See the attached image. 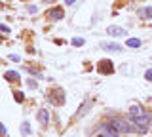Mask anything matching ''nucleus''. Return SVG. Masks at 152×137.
Returning <instances> with one entry per match:
<instances>
[{"instance_id": "obj_1", "label": "nucleus", "mask_w": 152, "mask_h": 137, "mask_svg": "<svg viewBox=\"0 0 152 137\" xmlns=\"http://www.w3.org/2000/svg\"><path fill=\"white\" fill-rule=\"evenodd\" d=\"M48 99H50L53 105H63L65 103V92L61 88H53L50 93H48Z\"/></svg>"}, {"instance_id": "obj_2", "label": "nucleus", "mask_w": 152, "mask_h": 137, "mask_svg": "<svg viewBox=\"0 0 152 137\" xmlns=\"http://www.w3.org/2000/svg\"><path fill=\"white\" fill-rule=\"evenodd\" d=\"M97 69H99V73H101V74H112L114 73V63H112L110 59H103V61H99Z\"/></svg>"}, {"instance_id": "obj_3", "label": "nucleus", "mask_w": 152, "mask_h": 137, "mask_svg": "<svg viewBox=\"0 0 152 137\" xmlns=\"http://www.w3.org/2000/svg\"><path fill=\"white\" fill-rule=\"evenodd\" d=\"M129 118H131V120L133 122H137V124H139V126H148L150 124V120H152V116L148 114V112H141V114H135V116H131L129 114Z\"/></svg>"}, {"instance_id": "obj_4", "label": "nucleus", "mask_w": 152, "mask_h": 137, "mask_svg": "<svg viewBox=\"0 0 152 137\" xmlns=\"http://www.w3.org/2000/svg\"><path fill=\"white\" fill-rule=\"evenodd\" d=\"M99 130H101V133H104V137H118V135H120V131H118L112 124H108V122H107V124H103Z\"/></svg>"}, {"instance_id": "obj_5", "label": "nucleus", "mask_w": 152, "mask_h": 137, "mask_svg": "<svg viewBox=\"0 0 152 137\" xmlns=\"http://www.w3.org/2000/svg\"><path fill=\"white\" fill-rule=\"evenodd\" d=\"M91 105H93V99H86V101L82 103V107L76 111V118H84V116H86V112L91 108Z\"/></svg>"}, {"instance_id": "obj_6", "label": "nucleus", "mask_w": 152, "mask_h": 137, "mask_svg": "<svg viewBox=\"0 0 152 137\" xmlns=\"http://www.w3.org/2000/svg\"><path fill=\"white\" fill-rule=\"evenodd\" d=\"M107 34H110V36H127V31L126 29H122V27H108L107 29Z\"/></svg>"}, {"instance_id": "obj_7", "label": "nucleus", "mask_w": 152, "mask_h": 137, "mask_svg": "<svg viewBox=\"0 0 152 137\" xmlns=\"http://www.w3.org/2000/svg\"><path fill=\"white\" fill-rule=\"evenodd\" d=\"M38 122L42 126H48V122H50V111L48 108H40L38 111Z\"/></svg>"}, {"instance_id": "obj_8", "label": "nucleus", "mask_w": 152, "mask_h": 137, "mask_svg": "<svg viewBox=\"0 0 152 137\" xmlns=\"http://www.w3.org/2000/svg\"><path fill=\"white\" fill-rule=\"evenodd\" d=\"M101 48L107 51H122V46L114 44V42H101Z\"/></svg>"}, {"instance_id": "obj_9", "label": "nucleus", "mask_w": 152, "mask_h": 137, "mask_svg": "<svg viewBox=\"0 0 152 137\" xmlns=\"http://www.w3.org/2000/svg\"><path fill=\"white\" fill-rule=\"evenodd\" d=\"M4 78L10 80V82H21V76H19V73H15V70H6Z\"/></svg>"}, {"instance_id": "obj_10", "label": "nucleus", "mask_w": 152, "mask_h": 137, "mask_svg": "<svg viewBox=\"0 0 152 137\" xmlns=\"http://www.w3.org/2000/svg\"><path fill=\"white\" fill-rule=\"evenodd\" d=\"M48 15H50L51 19H63V17H65V12L61 10V8H53V10L48 12Z\"/></svg>"}, {"instance_id": "obj_11", "label": "nucleus", "mask_w": 152, "mask_h": 137, "mask_svg": "<svg viewBox=\"0 0 152 137\" xmlns=\"http://www.w3.org/2000/svg\"><path fill=\"white\" fill-rule=\"evenodd\" d=\"M21 135H31V124H28V122L25 120V122H23V124H21Z\"/></svg>"}, {"instance_id": "obj_12", "label": "nucleus", "mask_w": 152, "mask_h": 137, "mask_svg": "<svg viewBox=\"0 0 152 137\" xmlns=\"http://www.w3.org/2000/svg\"><path fill=\"white\" fill-rule=\"evenodd\" d=\"M141 112H145L141 105H131V108H129V114H131V116H135V114H141Z\"/></svg>"}, {"instance_id": "obj_13", "label": "nucleus", "mask_w": 152, "mask_h": 137, "mask_svg": "<svg viewBox=\"0 0 152 137\" xmlns=\"http://www.w3.org/2000/svg\"><path fill=\"white\" fill-rule=\"evenodd\" d=\"M139 15L141 17H152V8L148 6V8H141L139 10Z\"/></svg>"}, {"instance_id": "obj_14", "label": "nucleus", "mask_w": 152, "mask_h": 137, "mask_svg": "<svg viewBox=\"0 0 152 137\" xmlns=\"http://www.w3.org/2000/svg\"><path fill=\"white\" fill-rule=\"evenodd\" d=\"M126 44L129 46V48H139V46H141V40L139 38H127Z\"/></svg>"}, {"instance_id": "obj_15", "label": "nucleus", "mask_w": 152, "mask_h": 137, "mask_svg": "<svg viewBox=\"0 0 152 137\" xmlns=\"http://www.w3.org/2000/svg\"><path fill=\"white\" fill-rule=\"evenodd\" d=\"M70 44H72L74 48H80V46L86 44V40H84V38H72V40H70Z\"/></svg>"}, {"instance_id": "obj_16", "label": "nucleus", "mask_w": 152, "mask_h": 137, "mask_svg": "<svg viewBox=\"0 0 152 137\" xmlns=\"http://www.w3.org/2000/svg\"><path fill=\"white\" fill-rule=\"evenodd\" d=\"M13 97H15L17 103H23V101H25V95H23V92H15V93H13Z\"/></svg>"}, {"instance_id": "obj_17", "label": "nucleus", "mask_w": 152, "mask_h": 137, "mask_svg": "<svg viewBox=\"0 0 152 137\" xmlns=\"http://www.w3.org/2000/svg\"><path fill=\"white\" fill-rule=\"evenodd\" d=\"M145 78H146V80H150V82H152V69H148V70L145 73Z\"/></svg>"}, {"instance_id": "obj_18", "label": "nucleus", "mask_w": 152, "mask_h": 137, "mask_svg": "<svg viewBox=\"0 0 152 137\" xmlns=\"http://www.w3.org/2000/svg\"><path fill=\"white\" fill-rule=\"evenodd\" d=\"M27 84H28V86H31L32 89H34V88L38 86V84H36V80H31V78H28V82H27Z\"/></svg>"}, {"instance_id": "obj_19", "label": "nucleus", "mask_w": 152, "mask_h": 137, "mask_svg": "<svg viewBox=\"0 0 152 137\" xmlns=\"http://www.w3.org/2000/svg\"><path fill=\"white\" fill-rule=\"evenodd\" d=\"M28 70V74H34V76H42L40 73H38V70H34V69H27Z\"/></svg>"}, {"instance_id": "obj_20", "label": "nucleus", "mask_w": 152, "mask_h": 137, "mask_svg": "<svg viewBox=\"0 0 152 137\" xmlns=\"http://www.w3.org/2000/svg\"><path fill=\"white\" fill-rule=\"evenodd\" d=\"M28 13H36V6H28Z\"/></svg>"}, {"instance_id": "obj_21", "label": "nucleus", "mask_w": 152, "mask_h": 137, "mask_svg": "<svg viewBox=\"0 0 152 137\" xmlns=\"http://www.w3.org/2000/svg\"><path fill=\"white\" fill-rule=\"evenodd\" d=\"M76 2V0H65V4H66V6H70V4H74Z\"/></svg>"}, {"instance_id": "obj_22", "label": "nucleus", "mask_w": 152, "mask_h": 137, "mask_svg": "<svg viewBox=\"0 0 152 137\" xmlns=\"http://www.w3.org/2000/svg\"><path fill=\"white\" fill-rule=\"evenodd\" d=\"M95 137H104V133H99V135H95Z\"/></svg>"}]
</instances>
